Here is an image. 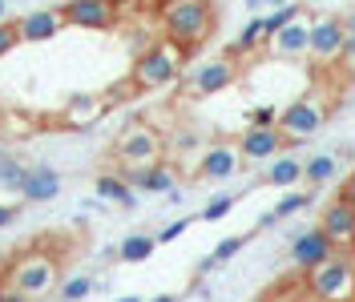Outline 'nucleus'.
<instances>
[{"label":"nucleus","instance_id":"obj_1","mask_svg":"<svg viewBox=\"0 0 355 302\" xmlns=\"http://www.w3.org/2000/svg\"><path fill=\"white\" fill-rule=\"evenodd\" d=\"M157 17H162L166 41L182 44L186 53L198 48L202 41H210V33H214V4L210 0H162Z\"/></svg>","mask_w":355,"mask_h":302},{"label":"nucleus","instance_id":"obj_2","mask_svg":"<svg viewBox=\"0 0 355 302\" xmlns=\"http://www.w3.org/2000/svg\"><path fill=\"white\" fill-rule=\"evenodd\" d=\"M182 69H186V48L162 37V41H154L137 61H133L130 81L137 89H166L182 77Z\"/></svg>","mask_w":355,"mask_h":302},{"label":"nucleus","instance_id":"obj_3","mask_svg":"<svg viewBox=\"0 0 355 302\" xmlns=\"http://www.w3.org/2000/svg\"><path fill=\"white\" fill-rule=\"evenodd\" d=\"M57 274H61V266H57V258L49 250H24L8 266V286H17L28 302H37L44 294H53Z\"/></svg>","mask_w":355,"mask_h":302},{"label":"nucleus","instance_id":"obj_4","mask_svg":"<svg viewBox=\"0 0 355 302\" xmlns=\"http://www.w3.org/2000/svg\"><path fill=\"white\" fill-rule=\"evenodd\" d=\"M307 294L315 302H355V258L335 250L323 266L307 274Z\"/></svg>","mask_w":355,"mask_h":302},{"label":"nucleus","instance_id":"obj_5","mask_svg":"<svg viewBox=\"0 0 355 302\" xmlns=\"http://www.w3.org/2000/svg\"><path fill=\"white\" fill-rule=\"evenodd\" d=\"M113 157H117L125 170L157 166V157H162V133H157L154 125L133 121V125H125V130L117 133V141H113Z\"/></svg>","mask_w":355,"mask_h":302},{"label":"nucleus","instance_id":"obj_6","mask_svg":"<svg viewBox=\"0 0 355 302\" xmlns=\"http://www.w3.org/2000/svg\"><path fill=\"white\" fill-rule=\"evenodd\" d=\"M323 121H327V109L315 97H295L279 113V133L287 137V145H299V141H307V137L323 130Z\"/></svg>","mask_w":355,"mask_h":302},{"label":"nucleus","instance_id":"obj_7","mask_svg":"<svg viewBox=\"0 0 355 302\" xmlns=\"http://www.w3.org/2000/svg\"><path fill=\"white\" fill-rule=\"evenodd\" d=\"M343 41H347V28L339 17H315L307 57L315 65H335V61H343Z\"/></svg>","mask_w":355,"mask_h":302},{"label":"nucleus","instance_id":"obj_8","mask_svg":"<svg viewBox=\"0 0 355 302\" xmlns=\"http://www.w3.org/2000/svg\"><path fill=\"white\" fill-rule=\"evenodd\" d=\"M239 81V65L230 57H214V61H202L190 77H186V93L190 97H214L222 89H230Z\"/></svg>","mask_w":355,"mask_h":302},{"label":"nucleus","instance_id":"obj_9","mask_svg":"<svg viewBox=\"0 0 355 302\" xmlns=\"http://www.w3.org/2000/svg\"><path fill=\"white\" fill-rule=\"evenodd\" d=\"M335 254V246H331V238L323 234L319 226L315 230H303V234H295L291 238V266L299 270V274H311L315 266H323V262Z\"/></svg>","mask_w":355,"mask_h":302},{"label":"nucleus","instance_id":"obj_10","mask_svg":"<svg viewBox=\"0 0 355 302\" xmlns=\"http://www.w3.org/2000/svg\"><path fill=\"white\" fill-rule=\"evenodd\" d=\"M234 173H243V153L234 141H214L210 150L198 157V173L202 181H230Z\"/></svg>","mask_w":355,"mask_h":302},{"label":"nucleus","instance_id":"obj_11","mask_svg":"<svg viewBox=\"0 0 355 302\" xmlns=\"http://www.w3.org/2000/svg\"><path fill=\"white\" fill-rule=\"evenodd\" d=\"M311 21H315V17L303 8L287 28H279V33L270 37V53H275L279 61H303L307 48H311Z\"/></svg>","mask_w":355,"mask_h":302},{"label":"nucleus","instance_id":"obj_12","mask_svg":"<svg viewBox=\"0 0 355 302\" xmlns=\"http://www.w3.org/2000/svg\"><path fill=\"white\" fill-rule=\"evenodd\" d=\"M61 17H65V24L101 33V28L117 24V8H113L110 0H69V4H61Z\"/></svg>","mask_w":355,"mask_h":302},{"label":"nucleus","instance_id":"obj_13","mask_svg":"<svg viewBox=\"0 0 355 302\" xmlns=\"http://www.w3.org/2000/svg\"><path fill=\"white\" fill-rule=\"evenodd\" d=\"M319 230L331 238L335 250H347L355 242V206L343 202V197L327 202V206H323V217H319Z\"/></svg>","mask_w":355,"mask_h":302},{"label":"nucleus","instance_id":"obj_14","mask_svg":"<svg viewBox=\"0 0 355 302\" xmlns=\"http://www.w3.org/2000/svg\"><path fill=\"white\" fill-rule=\"evenodd\" d=\"M234 145H239V153H243V161H275V157L283 153V145H287V137L279 133V125H275V130L246 125L243 137H239Z\"/></svg>","mask_w":355,"mask_h":302},{"label":"nucleus","instance_id":"obj_15","mask_svg":"<svg viewBox=\"0 0 355 302\" xmlns=\"http://www.w3.org/2000/svg\"><path fill=\"white\" fill-rule=\"evenodd\" d=\"M61 28H65L61 8H33V12H24L21 21H17V33H21L24 44H44V41H53Z\"/></svg>","mask_w":355,"mask_h":302},{"label":"nucleus","instance_id":"obj_16","mask_svg":"<svg viewBox=\"0 0 355 302\" xmlns=\"http://www.w3.org/2000/svg\"><path fill=\"white\" fill-rule=\"evenodd\" d=\"M105 113H110V101H105L101 93H77V97L65 101L61 121H65L69 130H89V125H97Z\"/></svg>","mask_w":355,"mask_h":302},{"label":"nucleus","instance_id":"obj_17","mask_svg":"<svg viewBox=\"0 0 355 302\" xmlns=\"http://www.w3.org/2000/svg\"><path fill=\"white\" fill-rule=\"evenodd\" d=\"M121 177L130 181L137 194H170V190H178L170 166H141V170H125Z\"/></svg>","mask_w":355,"mask_h":302},{"label":"nucleus","instance_id":"obj_18","mask_svg":"<svg viewBox=\"0 0 355 302\" xmlns=\"http://www.w3.org/2000/svg\"><path fill=\"white\" fill-rule=\"evenodd\" d=\"M61 194V173L53 170V166H37V170H28V177H24V190L21 197L24 202H53V197Z\"/></svg>","mask_w":355,"mask_h":302},{"label":"nucleus","instance_id":"obj_19","mask_svg":"<svg viewBox=\"0 0 355 302\" xmlns=\"http://www.w3.org/2000/svg\"><path fill=\"white\" fill-rule=\"evenodd\" d=\"M97 197L121 206V210H133L137 206V190H133L121 173H97Z\"/></svg>","mask_w":355,"mask_h":302},{"label":"nucleus","instance_id":"obj_20","mask_svg":"<svg viewBox=\"0 0 355 302\" xmlns=\"http://www.w3.org/2000/svg\"><path fill=\"white\" fill-rule=\"evenodd\" d=\"M266 41H270L266 21H263V17H250V21H246V28L239 33V41L230 44V61H234V57H250V53H259Z\"/></svg>","mask_w":355,"mask_h":302},{"label":"nucleus","instance_id":"obj_21","mask_svg":"<svg viewBox=\"0 0 355 302\" xmlns=\"http://www.w3.org/2000/svg\"><path fill=\"white\" fill-rule=\"evenodd\" d=\"M263 181L266 186H279V190H295V186L303 181V161H299V157H275Z\"/></svg>","mask_w":355,"mask_h":302},{"label":"nucleus","instance_id":"obj_22","mask_svg":"<svg viewBox=\"0 0 355 302\" xmlns=\"http://www.w3.org/2000/svg\"><path fill=\"white\" fill-rule=\"evenodd\" d=\"M335 173H339L335 153H315L311 161H303V181H311V186H327V181H335Z\"/></svg>","mask_w":355,"mask_h":302},{"label":"nucleus","instance_id":"obj_23","mask_svg":"<svg viewBox=\"0 0 355 302\" xmlns=\"http://www.w3.org/2000/svg\"><path fill=\"white\" fill-rule=\"evenodd\" d=\"M154 250H157L154 234H130V238H121L117 258L121 262H146V258H154Z\"/></svg>","mask_w":355,"mask_h":302},{"label":"nucleus","instance_id":"obj_24","mask_svg":"<svg viewBox=\"0 0 355 302\" xmlns=\"http://www.w3.org/2000/svg\"><path fill=\"white\" fill-rule=\"evenodd\" d=\"M24 177H28L24 161L8 157V153H0V186H4V190H12V194H21V190H24Z\"/></svg>","mask_w":355,"mask_h":302},{"label":"nucleus","instance_id":"obj_25","mask_svg":"<svg viewBox=\"0 0 355 302\" xmlns=\"http://www.w3.org/2000/svg\"><path fill=\"white\" fill-rule=\"evenodd\" d=\"M311 202H315V194H311V190H287V194L275 202V210H270V214L283 222V217L299 214V210H303V206H311Z\"/></svg>","mask_w":355,"mask_h":302},{"label":"nucleus","instance_id":"obj_26","mask_svg":"<svg viewBox=\"0 0 355 302\" xmlns=\"http://www.w3.org/2000/svg\"><path fill=\"white\" fill-rule=\"evenodd\" d=\"M279 113H283V105H275V101H259V105H250V113H246V125L275 130V125H279Z\"/></svg>","mask_w":355,"mask_h":302},{"label":"nucleus","instance_id":"obj_27","mask_svg":"<svg viewBox=\"0 0 355 302\" xmlns=\"http://www.w3.org/2000/svg\"><path fill=\"white\" fill-rule=\"evenodd\" d=\"M93 294V278L89 274H73V278L61 282V302H81Z\"/></svg>","mask_w":355,"mask_h":302},{"label":"nucleus","instance_id":"obj_28","mask_svg":"<svg viewBox=\"0 0 355 302\" xmlns=\"http://www.w3.org/2000/svg\"><path fill=\"white\" fill-rule=\"evenodd\" d=\"M234 206H239V197H234V194H218V197H210V202H206V210H202L198 217H202V222H218V217H226Z\"/></svg>","mask_w":355,"mask_h":302},{"label":"nucleus","instance_id":"obj_29","mask_svg":"<svg viewBox=\"0 0 355 302\" xmlns=\"http://www.w3.org/2000/svg\"><path fill=\"white\" fill-rule=\"evenodd\" d=\"M299 12H303L299 4H283V8H270V17H263V21H266V33L275 37V33H279V28H287V24L295 21Z\"/></svg>","mask_w":355,"mask_h":302},{"label":"nucleus","instance_id":"obj_30","mask_svg":"<svg viewBox=\"0 0 355 302\" xmlns=\"http://www.w3.org/2000/svg\"><path fill=\"white\" fill-rule=\"evenodd\" d=\"M243 246H246V234H230V238H222L218 246L210 250V258H214V266H218V262H230Z\"/></svg>","mask_w":355,"mask_h":302},{"label":"nucleus","instance_id":"obj_31","mask_svg":"<svg viewBox=\"0 0 355 302\" xmlns=\"http://www.w3.org/2000/svg\"><path fill=\"white\" fill-rule=\"evenodd\" d=\"M17 44H21V33H17V24L4 21V24H0V57H8Z\"/></svg>","mask_w":355,"mask_h":302},{"label":"nucleus","instance_id":"obj_32","mask_svg":"<svg viewBox=\"0 0 355 302\" xmlns=\"http://www.w3.org/2000/svg\"><path fill=\"white\" fill-rule=\"evenodd\" d=\"M186 230H190V217H178V222H170V226H166L162 234H154V238H157V246H166V242H178Z\"/></svg>","mask_w":355,"mask_h":302},{"label":"nucleus","instance_id":"obj_33","mask_svg":"<svg viewBox=\"0 0 355 302\" xmlns=\"http://www.w3.org/2000/svg\"><path fill=\"white\" fill-rule=\"evenodd\" d=\"M343 28H347V41H343V57H347V61L355 65V17H347V21H343Z\"/></svg>","mask_w":355,"mask_h":302},{"label":"nucleus","instance_id":"obj_34","mask_svg":"<svg viewBox=\"0 0 355 302\" xmlns=\"http://www.w3.org/2000/svg\"><path fill=\"white\" fill-rule=\"evenodd\" d=\"M0 302H28V299H24L17 286H8V282H4V286H0Z\"/></svg>","mask_w":355,"mask_h":302},{"label":"nucleus","instance_id":"obj_35","mask_svg":"<svg viewBox=\"0 0 355 302\" xmlns=\"http://www.w3.org/2000/svg\"><path fill=\"white\" fill-rule=\"evenodd\" d=\"M283 4H291V0H246L250 12H259V8H283Z\"/></svg>","mask_w":355,"mask_h":302},{"label":"nucleus","instance_id":"obj_36","mask_svg":"<svg viewBox=\"0 0 355 302\" xmlns=\"http://www.w3.org/2000/svg\"><path fill=\"white\" fill-rule=\"evenodd\" d=\"M339 197H343V202H352V206H355V170H352V177L343 181V194H339Z\"/></svg>","mask_w":355,"mask_h":302},{"label":"nucleus","instance_id":"obj_37","mask_svg":"<svg viewBox=\"0 0 355 302\" xmlns=\"http://www.w3.org/2000/svg\"><path fill=\"white\" fill-rule=\"evenodd\" d=\"M12 222H17V210H12V206H0V230L12 226Z\"/></svg>","mask_w":355,"mask_h":302},{"label":"nucleus","instance_id":"obj_38","mask_svg":"<svg viewBox=\"0 0 355 302\" xmlns=\"http://www.w3.org/2000/svg\"><path fill=\"white\" fill-rule=\"evenodd\" d=\"M210 270H214V258H210V254H206V258L198 262V274H210Z\"/></svg>","mask_w":355,"mask_h":302},{"label":"nucleus","instance_id":"obj_39","mask_svg":"<svg viewBox=\"0 0 355 302\" xmlns=\"http://www.w3.org/2000/svg\"><path fill=\"white\" fill-rule=\"evenodd\" d=\"M113 302H146V299H137V294H121V299H113Z\"/></svg>","mask_w":355,"mask_h":302},{"label":"nucleus","instance_id":"obj_40","mask_svg":"<svg viewBox=\"0 0 355 302\" xmlns=\"http://www.w3.org/2000/svg\"><path fill=\"white\" fill-rule=\"evenodd\" d=\"M150 302H178L174 294H157V299H150Z\"/></svg>","mask_w":355,"mask_h":302},{"label":"nucleus","instance_id":"obj_41","mask_svg":"<svg viewBox=\"0 0 355 302\" xmlns=\"http://www.w3.org/2000/svg\"><path fill=\"white\" fill-rule=\"evenodd\" d=\"M4 12H8V8H4V0H0V24H4Z\"/></svg>","mask_w":355,"mask_h":302},{"label":"nucleus","instance_id":"obj_42","mask_svg":"<svg viewBox=\"0 0 355 302\" xmlns=\"http://www.w3.org/2000/svg\"><path fill=\"white\" fill-rule=\"evenodd\" d=\"M352 258H355V242H352Z\"/></svg>","mask_w":355,"mask_h":302},{"label":"nucleus","instance_id":"obj_43","mask_svg":"<svg viewBox=\"0 0 355 302\" xmlns=\"http://www.w3.org/2000/svg\"><path fill=\"white\" fill-rule=\"evenodd\" d=\"M0 286H4V282H0Z\"/></svg>","mask_w":355,"mask_h":302}]
</instances>
